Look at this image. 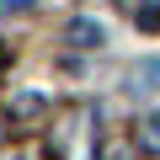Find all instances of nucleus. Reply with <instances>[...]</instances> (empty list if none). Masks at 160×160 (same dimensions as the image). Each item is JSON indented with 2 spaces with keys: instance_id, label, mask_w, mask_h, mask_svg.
<instances>
[{
  "instance_id": "f03ea898",
  "label": "nucleus",
  "mask_w": 160,
  "mask_h": 160,
  "mask_svg": "<svg viewBox=\"0 0 160 160\" xmlns=\"http://www.w3.org/2000/svg\"><path fill=\"white\" fill-rule=\"evenodd\" d=\"M43 112H48V102H43L38 91H16V96H11V123H38Z\"/></svg>"
},
{
  "instance_id": "39448f33",
  "label": "nucleus",
  "mask_w": 160,
  "mask_h": 160,
  "mask_svg": "<svg viewBox=\"0 0 160 160\" xmlns=\"http://www.w3.org/2000/svg\"><path fill=\"white\" fill-rule=\"evenodd\" d=\"M32 6V0H0V16H6V11H27Z\"/></svg>"
},
{
  "instance_id": "7ed1b4c3",
  "label": "nucleus",
  "mask_w": 160,
  "mask_h": 160,
  "mask_svg": "<svg viewBox=\"0 0 160 160\" xmlns=\"http://www.w3.org/2000/svg\"><path fill=\"white\" fill-rule=\"evenodd\" d=\"M133 91H160V59H144L133 69Z\"/></svg>"
},
{
  "instance_id": "423d86ee",
  "label": "nucleus",
  "mask_w": 160,
  "mask_h": 160,
  "mask_svg": "<svg viewBox=\"0 0 160 160\" xmlns=\"http://www.w3.org/2000/svg\"><path fill=\"white\" fill-rule=\"evenodd\" d=\"M6 64H11V53H6V43H0V69H6Z\"/></svg>"
},
{
  "instance_id": "20e7f679",
  "label": "nucleus",
  "mask_w": 160,
  "mask_h": 160,
  "mask_svg": "<svg viewBox=\"0 0 160 160\" xmlns=\"http://www.w3.org/2000/svg\"><path fill=\"white\" fill-rule=\"evenodd\" d=\"M139 144H144L149 155H160V112H149V118L139 123Z\"/></svg>"
},
{
  "instance_id": "0eeeda50",
  "label": "nucleus",
  "mask_w": 160,
  "mask_h": 160,
  "mask_svg": "<svg viewBox=\"0 0 160 160\" xmlns=\"http://www.w3.org/2000/svg\"><path fill=\"white\" fill-rule=\"evenodd\" d=\"M0 139H6V118H0Z\"/></svg>"
},
{
  "instance_id": "f257e3e1",
  "label": "nucleus",
  "mask_w": 160,
  "mask_h": 160,
  "mask_svg": "<svg viewBox=\"0 0 160 160\" xmlns=\"http://www.w3.org/2000/svg\"><path fill=\"white\" fill-rule=\"evenodd\" d=\"M64 38H69L75 48H102V43H107V32H102V22H91V16H75V22L64 27Z\"/></svg>"
}]
</instances>
